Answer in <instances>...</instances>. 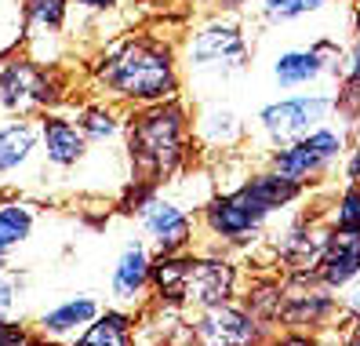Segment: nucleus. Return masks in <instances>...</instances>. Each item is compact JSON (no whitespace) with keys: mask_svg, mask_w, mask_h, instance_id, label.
Masks as SVG:
<instances>
[{"mask_svg":"<svg viewBox=\"0 0 360 346\" xmlns=\"http://www.w3.org/2000/svg\"><path fill=\"white\" fill-rule=\"evenodd\" d=\"M335 121V88H313V92H291L281 99H269L259 106L251 121V142L262 146L266 154L281 146H291L306 139L309 132Z\"/></svg>","mask_w":360,"mask_h":346,"instance_id":"nucleus-7","label":"nucleus"},{"mask_svg":"<svg viewBox=\"0 0 360 346\" xmlns=\"http://www.w3.org/2000/svg\"><path fill=\"white\" fill-rule=\"evenodd\" d=\"M37 124H40V154H44L51 175H70V171H80L88 164L91 142L84 135V128L77 124L73 110H66V102L58 110L40 113Z\"/></svg>","mask_w":360,"mask_h":346,"instance_id":"nucleus-15","label":"nucleus"},{"mask_svg":"<svg viewBox=\"0 0 360 346\" xmlns=\"http://www.w3.org/2000/svg\"><path fill=\"white\" fill-rule=\"evenodd\" d=\"M342 179L346 183H360V135H353V142H349V154H346V164H342Z\"/></svg>","mask_w":360,"mask_h":346,"instance_id":"nucleus-32","label":"nucleus"},{"mask_svg":"<svg viewBox=\"0 0 360 346\" xmlns=\"http://www.w3.org/2000/svg\"><path fill=\"white\" fill-rule=\"evenodd\" d=\"M284 292H288V280H281V277H262V280H251V288H248V299H244V302L269 324V328L281 332Z\"/></svg>","mask_w":360,"mask_h":346,"instance_id":"nucleus-24","label":"nucleus"},{"mask_svg":"<svg viewBox=\"0 0 360 346\" xmlns=\"http://www.w3.org/2000/svg\"><path fill=\"white\" fill-rule=\"evenodd\" d=\"M128 113L124 106L110 102V99H95V102H84L73 110L77 124L84 128L91 146H124V135H128Z\"/></svg>","mask_w":360,"mask_h":346,"instance_id":"nucleus-20","label":"nucleus"},{"mask_svg":"<svg viewBox=\"0 0 360 346\" xmlns=\"http://www.w3.org/2000/svg\"><path fill=\"white\" fill-rule=\"evenodd\" d=\"M328 226L360 233V183H342V190L328 204Z\"/></svg>","mask_w":360,"mask_h":346,"instance_id":"nucleus-26","label":"nucleus"},{"mask_svg":"<svg viewBox=\"0 0 360 346\" xmlns=\"http://www.w3.org/2000/svg\"><path fill=\"white\" fill-rule=\"evenodd\" d=\"M251 124L240 117L237 106H229L222 99H204L193 113V142L200 146V154H233L240 142H248Z\"/></svg>","mask_w":360,"mask_h":346,"instance_id":"nucleus-17","label":"nucleus"},{"mask_svg":"<svg viewBox=\"0 0 360 346\" xmlns=\"http://www.w3.org/2000/svg\"><path fill=\"white\" fill-rule=\"evenodd\" d=\"M342 314L360 328V280H353V285L342 292Z\"/></svg>","mask_w":360,"mask_h":346,"instance_id":"nucleus-31","label":"nucleus"},{"mask_svg":"<svg viewBox=\"0 0 360 346\" xmlns=\"http://www.w3.org/2000/svg\"><path fill=\"white\" fill-rule=\"evenodd\" d=\"M349 142H353V135L346 132V128L338 124V121H328L324 128L309 132L306 139L266 154V164H269L273 171H281V175L291 179V183L316 186V183L331 179L335 171L346 164Z\"/></svg>","mask_w":360,"mask_h":346,"instance_id":"nucleus-9","label":"nucleus"},{"mask_svg":"<svg viewBox=\"0 0 360 346\" xmlns=\"http://www.w3.org/2000/svg\"><path fill=\"white\" fill-rule=\"evenodd\" d=\"M346 346H360V332H353V335H349V342H346Z\"/></svg>","mask_w":360,"mask_h":346,"instance_id":"nucleus-39","label":"nucleus"},{"mask_svg":"<svg viewBox=\"0 0 360 346\" xmlns=\"http://www.w3.org/2000/svg\"><path fill=\"white\" fill-rule=\"evenodd\" d=\"M316 346H346V339H342V332H338V328H328V332L316 335Z\"/></svg>","mask_w":360,"mask_h":346,"instance_id":"nucleus-36","label":"nucleus"},{"mask_svg":"<svg viewBox=\"0 0 360 346\" xmlns=\"http://www.w3.org/2000/svg\"><path fill=\"white\" fill-rule=\"evenodd\" d=\"M131 197V215L139 237L153 248V255H175L189 252L200 241V215L182 201V193L164 183V186H146V183H128L124 190Z\"/></svg>","mask_w":360,"mask_h":346,"instance_id":"nucleus-5","label":"nucleus"},{"mask_svg":"<svg viewBox=\"0 0 360 346\" xmlns=\"http://www.w3.org/2000/svg\"><path fill=\"white\" fill-rule=\"evenodd\" d=\"M26 40L22 51L44 66H58L66 51V30L73 18V0H22Z\"/></svg>","mask_w":360,"mask_h":346,"instance_id":"nucleus-16","label":"nucleus"},{"mask_svg":"<svg viewBox=\"0 0 360 346\" xmlns=\"http://www.w3.org/2000/svg\"><path fill=\"white\" fill-rule=\"evenodd\" d=\"M335 121L346 128L349 135H360V80L342 77L335 88Z\"/></svg>","mask_w":360,"mask_h":346,"instance_id":"nucleus-27","label":"nucleus"},{"mask_svg":"<svg viewBox=\"0 0 360 346\" xmlns=\"http://www.w3.org/2000/svg\"><path fill=\"white\" fill-rule=\"evenodd\" d=\"M73 8L84 15H105V11H117L120 0H73Z\"/></svg>","mask_w":360,"mask_h":346,"instance_id":"nucleus-33","label":"nucleus"},{"mask_svg":"<svg viewBox=\"0 0 360 346\" xmlns=\"http://www.w3.org/2000/svg\"><path fill=\"white\" fill-rule=\"evenodd\" d=\"M37 226V208L15 193H0V255L22 248Z\"/></svg>","mask_w":360,"mask_h":346,"instance_id":"nucleus-23","label":"nucleus"},{"mask_svg":"<svg viewBox=\"0 0 360 346\" xmlns=\"http://www.w3.org/2000/svg\"><path fill=\"white\" fill-rule=\"evenodd\" d=\"M338 317H342V295L338 292L324 288L316 277H288L281 328L321 335V332L335 328Z\"/></svg>","mask_w":360,"mask_h":346,"instance_id":"nucleus-14","label":"nucleus"},{"mask_svg":"<svg viewBox=\"0 0 360 346\" xmlns=\"http://www.w3.org/2000/svg\"><path fill=\"white\" fill-rule=\"evenodd\" d=\"M37 335V328L33 324H26L22 317H0V346H22V342H30Z\"/></svg>","mask_w":360,"mask_h":346,"instance_id":"nucleus-29","label":"nucleus"},{"mask_svg":"<svg viewBox=\"0 0 360 346\" xmlns=\"http://www.w3.org/2000/svg\"><path fill=\"white\" fill-rule=\"evenodd\" d=\"M22 302V273L0 263V317H11Z\"/></svg>","mask_w":360,"mask_h":346,"instance_id":"nucleus-28","label":"nucleus"},{"mask_svg":"<svg viewBox=\"0 0 360 346\" xmlns=\"http://www.w3.org/2000/svg\"><path fill=\"white\" fill-rule=\"evenodd\" d=\"M135 321H139V314H131V310L105 307L70 346H135Z\"/></svg>","mask_w":360,"mask_h":346,"instance_id":"nucleus-22","label":"nucleus"},{"mask_svg":"<svg viewBox=\"0 0 360 346\" xmlns=\"http://www.w3.org/2000/svg\"><path fill=\"white\" fill-rule=\"evenodd\" d=\"M193 113H189L186 95L128 113L124 149L131 164V183H172L182 168L193 164Z\"/></svg>","mask_w":360,"mask_h":346,"instance_id":"nucleus-2","label":"nucleus"},{"mask_svg":"<svg viewBox=\"0 0 360 346\" xmlns=\"http://www.w3.org/2000/svg\"><path fill=\"white\" fill-rule=\"evenodd\" d=\"M324 288L342 295L353 280H360V233L356 230H335L328 233V245L321 255V266L313 273Z\"/></svg>","mask_w":360,"mask_h":346,"instance_id":"nucleus-19","label":"nucleus"},{"mask_svg":"<svg viewBox=\"0 0 360 346\" xmlns=\"http://www.w3.org/2000/svg\"><path fill=\"white\" fill-rule=\"evenodd\" d=\"M189 335H193V346H266L277 328H269L248 302L229 299L219 307L193 310Z\"/></svg>","mask_w":360,"mask_h":346,"instance_id":"nucleus-11","label":"nucleus"},{"mask_svg":"<svg viewBox=\"0 0 360 346\" xmlns=\"http://www.w3.org/2000/svg\"><path fill=\"white\" fill-rule=\"evenodd\" d=\"M22 40H26L22 0H0V58L22 51Z\"/></svg>","mask_w":360,"mask_h":346,"instance_id":"nucleus-25","label":"nucleus"},{"mask_svg":"<svg viewBox=\"0 0 360 346\" xmlns=\"http://www.w3.org/2000/svg\"><path fill=\"white\" fill-rule=\"evenodd\" d=\"M251 4H255V0H215V11H222V15H248Z\"/></svg>","mask_w":360,"mask_h":346,"instance_id":"nucleus-35","label":"nucleus"},{"mask_svg":"<svg viewBox=\"0 0 360 346\" xmlns=\"http://www.w3.org/2000/svg\"><path fill=\"white\" fill-rule=\"evenodd\" d=\"M266 346H316L313 332H295V328H281Z\"/></svg>","mask_w":360,"mask_h":346,"instance_id":"nucleus-30","label":"nucleus"},{"mask_svg":"<svg viewBox=\"0 0 360 346\" xmlns=\"http://www.w3.org/2000/svg\"><path fill=\"white\" fill-rule=\"evenodd\" d=\"M349 33L360 37V0H353V4H349Z\"/></svg>","mask_w":360,"mask_h":346,"instance_id":"nucleus-37","label":"nucleus"},{"mask_svg":"<svg viewBox=\"0 0 360 346\" xmlns=\"http://www.w3.org/2000/svg\"><path fill=\"white\" fill-rule=\"evenodd\" d=\"M98 99H110L124 110H142L186 95L179 44L160 33H124L102 48L91 66Z\"/></svg>","mask_w":360,"mask_h":346,"instance_id":"nucleus-1","label":"nucleus"},{"mask_svg":"<svg viewBox=\"0 0 360 346\" xmlns=\"http://www.w3.org/2000/svg\"><path fill=\"white\" fill-rule=\"evenodd\" d=\"M346 66V48L331 37H316L309 44L284 48L269 58V80L281 92L302 88H338Z\"/></svg>","mask_w":360,"mask_h":346,"instance_id":"nucleus-10","label":"nucleus"},{"mask_svg":"<svg viewBox=\"0 0 360 346\" xmlns=\"http://www.w3.org/2000/svg\"><path fill=\"white\" fill-rule=\"evenodd\" d=\"M240 266L229 252L189 248L153 255V302H167L186 314L240 299Z\"/></svg>","mask_w":360,"mask_h":346,"instance_id":"nucleus-4","label":"nucleus"},{"mask_svg":"<svg viewBox=\"0 0 360 346\" xmlns=\"http://www.w3.org/2000/svg\"><path fill=\"white\" fill-rule=\"evenodd\" d=\"M66 102V77L26 51L0 58V106L8 117H40Z\"/></svg>","mask_w":360,"mask_h":346,"instance_id":"nucleus-8","label":"nucleus"},{"mask_svg":"<svg viewBox=\"0 0 360 346\" xmlns=\"http://www.w3.org/2000/svg\"><path fill=\"white\" fill-rule=\"evenodd\" d=\"M277 219L262 201L259 193L248 183L233 186V190H219L204 208H200V237L211 245L200 248H215V252H244L251 245L266 241L269 223Z\"/></svg>","mask_w":360,"mask_h":346,"instance_id":"nucleus-6","label":"nucleus"},{"mask_svg":"<svg viewBox=\"0 0 360 346\" xmlns=\"http://www.w3.org/2000/svg\"><path fill=\"white\" fill-rule=\"evenodd\" d=\"M150 302H153V248L142 237H128L113 259L105 307L142 314Z\"/></svg>","mask_w":360,"mask_h":346,"instance_id":"nucleus-13","label":"nucleus"},{"mask_svg":"<svg viewBox=\"0 0 360 346\" xmlns=\"http://www.w3.org/2000/svg\"><path fill=\"white\" fill-rule=\"evenodd\" d=\"M255 44L248 37L244 15H207L182 37L179 44V62H182V80L189 95L215 99L226 84L248 73Z\"/></svg>","mask_w":360,"mask_h":346,"instance_id":"nucleus-3","label":"nucleus"},{"mask_svg":"<svg viewBox=\"0 0 360 346\" xmlns=\"http://www.w3.org/2000/svg\"><path fill=\"white\" fill-rule=\"evenodd\" d=\"M102 310H105V302L95 292H73L62 302H55V307L40 310L37 321H33V328H37L40 339H48L55 346H70V342L80 339V332L88 328Z\"/></svg>","mask_w":360,"mask_h":346,"instance_id":"nucleus-18","label":"nucleus"},{"mask_svg":"<svg viewBox=\"0 0 360 346\" xmlns=\"http://www.w3.org/2000/svg\"><path fill=\"white\" fill-rule=\"evenodd\" d=\"M328 8H335V0H255L248 15L255 18L259 30H284L324 15Z\"/></svg>","mask_w":360,"mask_h":346,"instance_id":"nucleus-21","label":"nucleus"},{"mask_svg":"<svg viewBox=\"0 0 360 346\" xmlns=\"http://www.w3.org/2000/svg\"><path fill=\"white\" fill-rule=\"evenodd\" d=\"M37 179H48L40 124L37 117H8L0 124V193L30 190Z\"/></svg>","mask_w":360,"mask_h":346,"instance_id":"nucleus-12","label":"nucleus"},{"mask_svg":"<svg viewBox=\"0 0 360 346\" xmlns=\"http://www.w3.org/2000/svg\"><path fill=\"white\" fill-rule=\"evenodd\" d=\"M22 346H55V342H48V339H40V335H33L30 342H22Z\"/></svg>","mask_w":360,"mask_h":346,"instance_id":"nucleus-38","label":"nucleus"},{"mask_svg":"<svg viewBox=\"0 0 360 346\" xmlns=\"http://www.w3.org/2000/svg\"><path fill=\"white\" fill-rule=\"evenodd\" d=\"M338 4H353V0H338Z\"/></svg>","mask_w":360,"mask_h":346,"instance_id":"nucleus-41","label":"nucleus"},{"mask_svg":"<svg viewBox=\"0 0 360 346\" xmlns=\"http://www.w3.org/2000/svg\"><path fill=\"white\" fill-rule=\"evenodd\" d=\"M342 77H356V80H360V37H353V44L346 48V66H342Z\"/></svg>","mask_w":360,"mask_h":346,"instance_id":"nucleus-34","label":"nucleus"},{"mask_svg":"<svg viewBox=\"0 0 360 346\" xmlns=\"http://www.w3.org/2000/svg\"><path fill=\"white\" fill-rule=\"evenodd\" d=\"M186 4H211V8H215V0H186Z\"/></svg>","mask_w":360,"mask_h":346,"instance_id":"nucleus-40","label":"nucleus"}]
</instances>
